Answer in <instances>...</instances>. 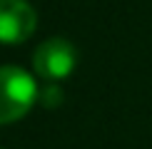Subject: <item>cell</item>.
Segmentation results:
<instances>
[{"label": "cell", "instance_id": "6da1fadb", "mask_svg": "<svg viewBox=\"0 0 152 149\" xmlns=\"http://www.w3.org/2000/svg\"><path fill=\"white\" fill-rule=\"evenodd\" d=\"M37 99L35 80L20 67H0V124L18 122Z\"/></svg>", "mask_w": 152, "mask_h": 149}, {"label": "cell", "instance_id": "7a4b0ae2", "mask_svg": "<svg viewBox=\"0 0 152 149\" xmlns=\"http://www.w3.org/2000/svg\"><path fill=\"white\" fill-rule=\"evenodd\" d=\"M75 65H77V52L65 37L45 40L35 50V57H33L35 74H40L42 80H50V82L65 80L75 70Z\"/></svg>", "mask_w": 152, "mask_h": 149}, {"label": "cell", "instance_id": "3957f363", "mask_svg": "<svg viewBox=\"0 0 152 149\" xmlns=\"http://www.w3.org/2000/svg\"><path fill=\"white\" fill-rule=\"evenodd\" d=\"M37 15L25 0H0V42L18 45L35 33Z\"/></svg>", "mask_w": 152, "mask_h": 149}]
</instances>
